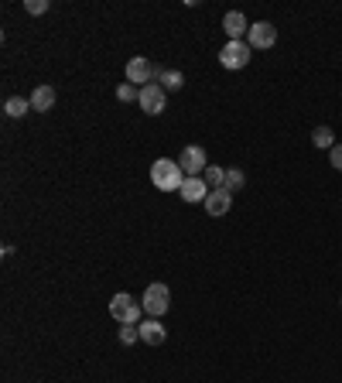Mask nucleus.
<instances>
[{"label": "nucleus", "instance_id": "nucleus-1", "mask_svg": "<svg viewBox=\"0 0 342 383\" xmlns=\"http://www.w3.org/2000/svg\"><path fill=\"white\" fill-rule=\"evenodd\" d=\"M151 181L158 185V192H182V185H185L182 164L171 158H158L151 164Z\"/></svg>", "mask_w": 342, "mask_h": 383}, {"label": "nucleus", "instance_id": "nucleus-2", "mask_svg": "<svg viewBox=\"0 0 342 383\" xmlns=\"http://www.w3.org/2000/svg\"><path fill=\"white\" fill-rule=\"evenodd\" d=\"M110 315L120 322V325H137L140 322V315H144V305L137 301V298H130V294H114L110 298Z\"/></svg>", "mask_w": 342, "mask_h": 383}, {"label": "nucleus", "instance_id": "nucleus-3", "mask_svg": "<svg viewBox=\"0 0 342 383\" xmlns=\"http://www.w3.org/2000/svg\"><path fill=\"white\" fill-rule=\"evenodd\" d=\"M140 305H144V315L147 318H161L168 308H171V291H168V284H151L144 298H140Z\"/></svg>", "mask_w": 342, "mask_h": 383}, {"label": "nucleus", "instance_id": "nucleus-4", "mask_svg": "<svg viewBox=\"0 0 342 383\" xmlns=\"http://www.w3.org/2000/svg\"><path fill=\"white\" fill-rule=\"evenodd\" d=\"M178 164H182L185 178H202V171L209 168V154H205V147H199V144H188V147H182Z\"/></svg>", "mask_w": 342, "mask_h": 383}, {"label": "nucleus", "instance_id": "nucleus-5", "mask_svg": "<svg viewBox=\"0 0 342 383\" xmlns=\"http://www.w3.org/2000/svg\"><path fill=\"white\" fill-rule=\"evenodd\" d=\"M158 72L161 68H154L144 55H137V59H130L127 62V83L130 86H147V83H158Z\"/></svg>", "mask_w": 342, "mask_h": 383}, {"label": "nucleus", "instance_id": "nucleus-6", "mask_svg": "<svg viewBox=\"0 0 342 383\" xmlns=\"http://www.w3.org/2000/svg\"><path fill=\"white\" fill-rule=\"evenodd\" d=\"M140 110L144 113H151V116H158V113H164V86L161 83H147V86H140Z\"/></svg>", "mask_w": 342, "mask_h": 383}, {"label": "nucleus", "instance_id": "nucleus-7", "mask_svg": "<svg viewBox=\"0 0 342 383\" xmlns=\"http://www.w3.org/2000/svg\"><path fill=\"white\" fill-rule=\"evenodd\" d=\"M250 51L253 48L247 42H226L219 51V62H223V68H243L250 62Z\"/></svg>", "mask_w": 342, "mask_h": 383}, {"label": "nucleus", "instance_id": "nucleus-8", "mask_svg": "<svg viewBox=\"0 0 342 383\" xmlns=\"http://www.w3.org/2000/svg\"><path fill=\"white\" fill-rule=\"evenodd\" d=\"M247 45H250V48H274V45H277V28H274L271 21H257V24H250Z\"/></svg>", "mask_w": 342, "mask_h": 383}, {"label": "nucleus", "instance_id": "nucleus-9", "mask_svg": "<svg viewBox=\"0 0 342 383\" xmlns=\"http://www.w3.org/2000/svg\"><path fill=\"white\" fill-rule=\"evenodd\" d=\"M223 31L229 35V42H240L243 35H250V21H247L240 11H226V18H223Z\"/></svg>", "mask_w": 342, "mask_h": 383}, {"label": "nucleus", "instance_id": "nucleus-10", "mask_svg": "<svg viewBox=\"0 0 342 383\" xmlns=\"http://www.w3.org/2000/svg\"><path fill=\"white\" fill-rule=\"evenodd\" d=\"M202 205H205V212L216 219V216H226V212H229V205H233V195H229L226 188H212V192H209V199H205Z\"/></svg>", "mask_w": 342, "mask_h": 383}, {"label": "nucleus", "instance_id": "nucleus-11", "mask_svg": "<svg viewBox=\"0 0 342 383\" xmlns=\"http://www.w3.org/2000/svg\"><path fill=\"white\" fill-rule=\"evenodd\" d=\"M137 329H140V342H147V346H161V342L168 339L164 325H161V318H147V322H140Z\"/></svg>", "mask_w": 342, "mask_h": 383}, {"label": "nucleus", "instance_id": "nucleus-12", "mask_svg": "<svg viewBox=\"0 0 342 383\" xmlns=\"http://www.w3.org/2000/svg\"><path fill=\"white\" fill-rule=\"evenodd\" d=\"M209 192H212V188H209L202 178H185V185H182V192H178V195H182L185 202H205V199H209Z\"/></svg>", "mask_w": 342, "mask_h": 383}, {"label": "nucleus", "instance_id": "nucleus-13", "mask_svg": "<svg viewBox=\"0 0 342 383\" xmlns=\"http://www.w3.org/2000/svg\"><path fill=\"white\" fill-rule=\"evenodd\" d=\"M51 107H55V90L51 86H38V90L31 92V110L48 113Z\"/></svg>", "mask_w": 342, "mask_h": 383}, {"label": "nucleus", "instance_id": "nucleus-14", "mask_svg": "<svg viewBox=\"0 0 342 383\" xmlns=\"http://www.w3.org/2000/svg\"><path fill=\"white\" fill-rule=\"evenodd\" d=\"M158 83L164 86V90H182V86H185V75L178 72V68H161V72H158Z\"/></svg>", "mask_w": 342, "mask_h": 383}, {"label": "nucleus", "instance_id": "nucleus-15", "mask_svg": "<svg viewBox=\"0 0 342 383\" xmlns=\"http://www.w3.org/2000/svg\"><path fill=\"white\" fill-rule=\"evenodd\" d=\"M202 181L209 188H223V181H226V168H219V164H209L202 171Z\"/></svg>", "mask_w": 342, "mask_h": 383}, {"label": "nucleus", "instance_id": "nucleus-16", "mask_svg": "<svg viewBox=\"0 0 342 383\" xmlns=\"http://www.w3.org/2000/svg\"><path fill=\"white\" fill-rule=\"evenodd\" d=\"M28 110H31V99H21V96H11V99L4 103V113H7V116H14V120L24 116Z\"/></svg>", "mask_w": 342, "mask_h": 383}, {"label": "nucleus", "instance_id": "nucleus-17", "mask_svg": "<svg viewBox=\"0 0 342 383\" xmlns=\"http://www.w3.org/2000/svg\"><path fill=\"white\" fill-rule=\"evenodd\" d=\"M312 144L332 151V147H336V134H332V127H315V130H312Z\"/></svg>", "mask_w": 342, "mask_h": 383}, {"label": "nucleus", "instance_id": "nucleus-18", "mask_svg": "<svg viewBox=\"0 0 342 383\" xmlns=\"http://www.w3.org/2000/svg\"><path fill=\"white\" fill-rule=\"evenodd\" d=\"M243 185H247V175H243V171H236V168H229V171H226V181H223V188H226L229 195H233V192H240Z\"/></svg>", "mask_w": 342, "mask_h": 383}, {"label": "nucleus", "instance_id": "nucleus-19", "mask_svg": "<svg viewBox=\"0 0 342 383\" xmlns=\"http://www.w3.org/2000/svg\"><path fill=\"white\" fill-rule=\"evenodd\" d=\"M116 99H120V103H134V99H140V90L130 86V83H120V86H116Z\"/></svg>", "mask_w": 342, "mask_h": 383}, {"label": "nucleus", "instance_id": "nucleus-20", "mask_svg": "<svg viewBox=\"0 0 342 383\" xmlns=\"http://www.w3.org/2000/svg\"><path fill=\"white\" fill-rule=\"evenodd\" d=\"M137 339H140V329H137V325H123V329H120V342H123V346H134Z\"/></svg>", "mask_w": 342, "mask_h": 383}, {"label": "nucleus", "instance_id": "nucleus-21", "mask_svg": "<svg viewBox=\"0 0 342 383\" xmlns=\"http://www.w3.org/2000/svg\"><path fill=\"white\" fill-rule=\"evenodd\" d=\"M48 7H51L48 0H24V11H28V14H45Z\"/></svg>", "mask_w": 342, "mask_h": 383}, {"label": "nucleus", "instance_id": "nucleus-22", "mask_svg": "<svg viewBox=\"0 0 342 383\" xmlns=\"http://www.w3.org/2000/svg\"><path fill=\"white\" fill-rule=\"evenodd\" d=\"M329 161H332V168H336V171H342V144H336V147L329 151Z\"/></svg>", "mask_w": 342, "mask_h": 383}]
</instances>
